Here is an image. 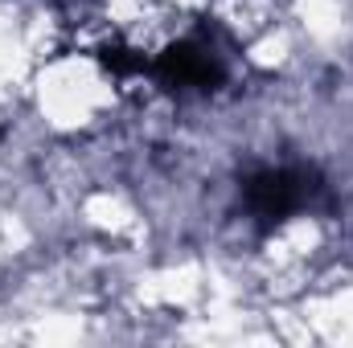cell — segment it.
<instances>
[{"label":"cell","instance_id":"cell-1","mask_svg":"<svg viewBox=\"0 0 353 348\" xmlns=\"http://www.w3.org/2000/svg\"><path fill=\"white\" fill-rule=\"evenodd\" d=\"M316 197H321V180L316 173H304V168H263L247 180V209L263 226H275L308 209Z\"/></svg>","mask_w":353,"mask_h":348},{"label":"cell","instance_id":"cell-2","mask_svg":"<svg viewBox=\"0 0 353 348\" xmlns=\"http://www.w3.org/2000/svg\"><path fill=\"white\" fill-rule=\"evenodd\" d=\"M148 70L173 90H210L222 83V62L205 41H176L152 58Z\"/></svg>","mask_w":353,"mask_h":348}]
</instances>
